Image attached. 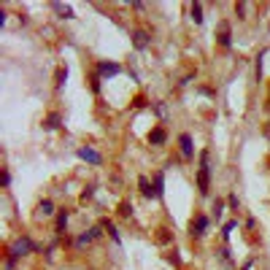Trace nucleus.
Segmentation results:
<instances>
[{
	"mask_svg": "<svg viewBox=\"0 0 270 270\" xmlns=\"http://www.w3.org/2000/svg\"><path fill=\"white\" fill-rule=\"evenodd\" d=\"M219 43L225 46V49H230L233 46V32H230L227 24H222V32H219Z\"/></svg>",
	"mask_w": 270,
	"mask_h": 270,
	"instance_id": "obj_14",
	"label": "nucleus"
},
{
	"mask_svg": "<svg viewBox=\"0 0 270 270\" xmlns=\"http://www.w3.org/2000/svg\"><path fill=\"white\" fill-rule=\"evenodd\" d=\"M165 141H168V133H165L162 127H154V130L149 133V143H151V146H162Z\"/></svg>",
	"mask_w": 270,
	"mask_h": 270,
	"instance_id": "obj_10",
	"label": "nucleus"
},
{
	"mask_svg": "<svg viewBox=\"0 0 270 270\" xmlns=\"http://www.w3.org/2000/svg\"><path fill=\"white\" fill-rule=\"evenodd\" d=\"M149 43H151V38H149L146 30H135V32H133V46H135L138 51L149 49Z\"/></svg>",
	"mask_w": 270,
	"mask_h": 270,
	"instance_id": "obj_8",
	"label": "nucleus"
},
{
	"mask_svg": "<svg viewBox=\"0 0 270 270\" xmlns=\"http://www.w3.org/2000/svg\"><path fill=\"white\" fill-rule=\"evenodd\" d=\"M151 108H154V114H157V116H165V111H168V108H165V103H154Z\"/></svg>",
	"mask_w": 270,
	"mask_h": 270,
	"instance_id": "obj_25",
	"label": "nucleus"
},
{
	"mask_svg": "<svg viewBox=\"0 0 270 270\" xmlns=\"http://www.w3.org/2000/svg\"><path fill=\"white\" fill-rule=\"evenodd\" d=\"M235 227H238V222H227V225L222 227V241H230V233H233Z\"/></svg>",
	"mask_w": 270,
	"mask_h": 270,
	"instance_id": "obj_20",
	"label": "nucleus"
},
{
	"mask_svg": "<svg viewBox=\"0 0 270 270\" xmlns=\"http://www.w3.org/2000/svg\"><path fill=\"white\" fill-rule=\"evenodd\" d=\"M189 14H192V22H195V24H203V19H206V16H203V5H200V3H192V5H189Z\"/></svg>",
	"mask_w": 270,
	"mask_h": 270,
	"instance_id": "obj_15",
	"label": "nucleus"
},
{
	"mask_svg": "<svg viewBox=\"0 0 270 270\" xmlns=\"http://www.w3.org/2000/svg\"><path fill=\"white\" fill-rule=\"evenodd\" d=\"M92 92H95V95H100V76L92 78Z\"/></svg>",
	"mask_w": 270,
	"mask_h": 270,
	"instance_id": "obj_27",
	"label": "nucleus"
},
{
	"mask_svg": "<svg viewBox=\"0 0 270 270\" xmlns=\"http://www.w3.org/2000/svg\"><path fill=\"white\" fill-rule=\"evenodd\" d=\"M138 187H141V195L146 197V200H160V197H157V189L149 184L146 176H141V179H138Z\"/></svg>",
	"mask_w": 270,
	"mask_h": 270,
	"instance_id": "obj_9",
	"label": "nucleus"
},
{
	"mask_svg": "<svg viewBox=\"0 0 270 270\" xmlns=\"http://www.w3.org/2000/svg\"><path fill=\"white\" fill-rule=\"evenodd\" d=\"M103 230L111 235V241H114L116 246H119V243H122V238H119V230L114 227V222H108V219H105V222H103Z\"/></svg>",
	"mask_w": 270,
	"mask_h": 270,
	"instance_id": "obj_12",
	"label": "nucleus"
},
{
	"mask_svg": "<svg viewBox=\"0 0 270 270\" xmlns=\"http://www.w3.org/2000/svg\"><path fill=\"white\" fill-rule=\"evenodd\" d=\"M246 8H249L246 3H238V5H235V14H238V16L243 19V14H246Z\"/></svg>",
	"mask_w": 270,
	"mask_h": 270,
	"instance_id": "obj_28",
	"label": "nucleus"
},
{
	"mask_svg": "<svg viewBox=\"0 0 270 270\" xmlns=\"http://www.w3.org/2000/svg\"><path fill=\"white\" fill-rule=\"evenodd\" d=\"M60 122H62L60 114H49V116H46V122H43V130H57V127H60Z\"/></svg>",
	"mask_w": 270,
	"mask_h": 270,
	"instance_id": "obj_17",
	"label": "nucleus"
},
{
	"mask_svg": "<svg viewBox=\"0 0 270 270\" xmlns=\"http://www.w3.org/2000/svg\"><path fill=\"white\" fill-rule=\"evenodd\" d=\"M219 257H222V262H225L227 268L233 265V260H230V249H222V252H219Z\"/></svg>",
	"mask_w": 270,
	"mask_h": 270,
	"instance_id": "obj_24",
	"label": "nucleus"
},
{
	"mask_svg": "<svg viewBox=\"0 0 270 270\" xmlns=\"http://www.w3.org/2000/svg\"><path fill=\"white\" fill-rule=\"evenodd\" d=\"M179 146H181V157H184V160H192V157H195L192 135H189V133H184V135L179 138Z\"/></svg>",
	"mask_w": 270,
	"mask_h": 270,
	"instance_id": "obj_6",
	"label": "nucleus"
},
{
	"mask_svg": "<svg viewBox=\"0 0 270 270\" xmlns=\"http://www.w3.org/2000/svg\"><path fill=\"white\" fill-rule=\"evenodd\" d=\"M38 216H54V203L41 200V203H38Z\"/></svg>",
	"mask_w": 270,
	"mask_h": 270,
	"instance_id": "obj_13",
	"label": "nucleus"
},
{
	"mask_svg": "<svg viewBox=\"0 0 270 270\" xmlns=\"http://www.w3.org/2000/svg\"><path fill=\"white\" fill-rule=\"evenodd\" d=\"M197 189L206 197L211 192V151H200V168H197Z\"/></svg>",
	"mask_w": 270,
	"mask_h": 270,
	"instance_id": "obj_1",
	"label": "nucleus"
},
{
	"mask_svg": "<svg viewBox=\"0 0 270 270\" xmlns=\"http://www.w3.org/2000/svg\"><path fill=\"white\" fill-rule=\"evenodd\" d=\"M133 105H135V108H143V105H146V97H135Z\"/></svg>",
	"mask_w": 270,
	"mask_h": 270,
	"instance_id": "obj_29",
	"label": "nucleus"
},
{
	"mask_svg": "<svg viewBox=\"0 0 270 270\" xmlns=\"http://www.w3.org/2000/svg\"><path fill=\"white\" fill-rule=\"evenodd\" d=\"M119 214L124 216V219H130V216H133V203H122V206H119Z\"/></svg>",
	"mask_w": 270,
	"mask_h": 270,
	"instance_id": "obj_21",
	"label": "nucleus"
},
{
	"mask_svg": "<svg viewBox=\"0 0 270 270\" xmlns=\"http://www.w3.org/2000/svg\"><path fill=\"white\" fill-rule=\"evenodd\" d=\"M92 197H95V187H92V184H89V187H87V189H84V192H81V203L92 200Z\"/></svg>",
	"mask_w": 270,
	"mask_h": 270,
	"instance_id": "obj_23",
	"label": "nucleus"
},
{
	"mask_svg": "<svg viewBox=\"0 0 270 270\" xmlns=\"http://www.w3.org/2000/svg\"><path fill=\"white\" fill-rule=\"evenodd\" d=\"M100 230H103V227H89L87 233H81V235L76 238V246H78V249H84L87 243H92L95 238H100Z\"/></svg>",
	"mask_w": 270,
	"mask_h": 270,
	"instance_id": "obj_7",
	"label": "nucleus"
},
{
	"mask_svg": "<svg viewBox=\"0 0 270 270\" xmlns=\"http://www.w3.org/2000/svg\"><path fill=\"white\" fill-rule=\"evenodd\" d=\"M208 225H211L208 216L206 214H197L195 219H192V225H189V235H192V238H203L206 230H208Z\"/></svg>",
	"mask_w": 270,
	"mask_h": 270,
	"instance_id": "obj_3",
	"label": "nucleus"
},
{
	"mask_svg": "<svg viewBox=\"0 0 270 270\" xmlns=\"http://www.w3.org/2000/svg\"><path fill=\"white\" fill-rule=\"evenodd\" d=\"M154 189H157V197H165V173H157L154 176Z\"/></svg>",
	"mask_w": 270,
	"mask_h": 270,
	"instance_id": "obj_16",
	"label": "nucleus"
},
{
	"mask_svg": "<svg viewBox=\"0 0 270 270\" xmlns=\"http://www.w3.org/2000/svg\"><path fill=\"white\" fill-rule=\"evenodd\" d=\"M254 268V260H246V262H243V270H252Z\"/></svg>",
	"mask_w": 270,
	"mask_h": 270,
	"instance_id": "obj_31",
	"label": "nucleus"
},
{
	"mask_svg": "<svg viewBox=\"0 0 270 270\" xmlns=\"http://www.w3.org/2000/svg\"><path fill=\"white\" fill-rule=\"evenodd\" d=\"M214 216H216V222H219L222 216H225V203H222V200H216V206H214Z\"/></svg>",
	"mask_w": 270,
	"mask_h": 270,
	"instance_id": "obj_22",
	"label": "nucleus"
},
{
	"mask_svg": "<svg viewBox=\"0 0 270 270\" xmlns=\"http://www.w3.org/2000/svg\"><path fill=\"white\" fill-rule=\"evenodd\" d=\"M76 154H78V160L89 162V165H100V162H103V154H100V151H95L92 146H81Z\"/></svg>",
	"mask_w": 270,
	"mask_h": 270,
	"instance_id": "obj_4",
	"label": "nucleus"
},
{
	"mask_svg": "<svg viewBox=\"0 0 270 270\" xmlns=\"http://www.w3.org/2000/svg\"><path fill=\"white\" fill-rule=\"evenodd\" d=\"M30 252H35V243H32L30 235H22V238H16L14 243L8 246V260H22V257H27Z\"/></svg>",
	"mask_w": 270,
	"mask_h": 270,
	"instance_id": "obj_2",
	"label": "nucleus"
},
{
	"mask_svg": "<svg viewBox=\"0 0 270 270\" xmlns=\"http://www.w3.org/2000/svg\"><path fill=\"white\" fill-rule=\"evenodd\" d=\"M51 8H54L57 14H62V19H73V8H70V5H62V3H51Z\"/></svg>",
	"mask_w": 270,
	"mask_h": 270,
	"instance_id": "obj_18",
	"label": "nucleus"
},
{
	"mask_svg": "<svg viewBox=\"0 0 270 270\" xmlns=\"http://www.w3.org/2000/svg\"><path fill=\"white\" fill-rule=\"evenodd\" d=\"M65 81H68V68H60V70H57V89H62L65 87Z\"/></svg>",
	"mask_w": 270,
	"mask_h": 270,
	"instance_id": "obj_19",
	"label": "nucleus"
},
{
	"mask_svg": "<svg viewBox=\"0 0 270 270\" xmlns=\"http://www.w3.org/2000/svg\"><path fill=\"white\" fill-rule=\"evenodd\" d=\"M3 187H11V173L8 170H3Z\"/></svg>",
	"mask_w": 270,
	"mask_h": 270,
	"instance_id": "obj_30",
	"label": "nucleus"
},
{
	"mask_svg": "<svg viewBox=\"0 0 270 270\" xmlns=\"http://www.w3.org/2000/svg\"><path fill=\"white\" fill-rule=\"evenodd\" d=\"M122 73V65L119 62H97V76H105V78H114Z\"/></svg>",
	"mask_w": 270,
	"mask_h": 270,
	"instance_id": "obj_5",
	"label": "nucleus"
},
{
	"mask_svg": "<svg viewBox=\"0 0 270 270\" xmlns=\"http://www.w3.org/2000/svg\"><path fill=\"white\" fill-rule=\"evenodd\" d=\"M227 206H230V208H238V206H241L238 195H230V197H227Z\"/></svg>",
	"mask_w": 270,
	"mask_h": 270,
	"instance_id": "obj_26",
	"label": "nucleus"
},
{
	"mask_svg": "<svg viewBox=\"0 0 270 270\" xmlns=\"http://www.w3.org/2000/svg\"><path fill=\"white\" fill-rule=\"evenodd\" d=\"M68 219H70V211L62 208L60 214H57V235H62V230L68 227Z\"/></svg>",
	"mask_w": 270,
	"mask_h": 270,
	"instance_id": "obj_11",
	"label": "nucleus"
}]
</instances>
